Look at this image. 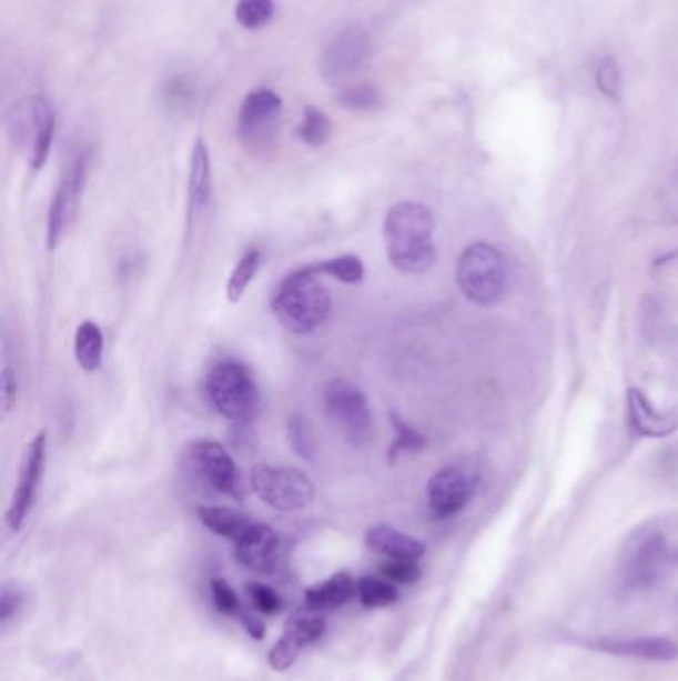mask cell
<instances>
[{
  "instance_id": "6da1fadb",
  "label": "cell",
  "mask_w": 678,
  "mask_h": 681,
  "mask_svg": "<svg viewBox=\"0 0 678 681\" xmlns=\"http://www.w3.org/2000/svg\"><path fill=\"white\" fill-rule=\"evenodd\" d=\"M436 220L432 211L416 202L392 206L384 220V241L392 266L411 276H422L436 263L434 243Z\"/></svg>"
},
{
  "instance_id": "7a4b0ae2",
  "label": "cell",
  "mask_w": 678,
  "mask_h": 681,
  "mask_svg": "<svg viewBox=\"0 0 678 681\" xmlns=\"http://www.w3.org/2000/svg\"><path fill=\"white\" fill-rule=\"evenodd\" d=\"M321 276L311 268L296 269L281 281L271 311L279 323L296 336L313 333L323 326L331 313V296L323 286Z\"/></svg>"
},
{
  "instance_id": "3957f363",
  "label": "cell",
  "mask_w": 678,
  "mask_h": 681,
  "mask_svg": "<svg viewBox=\"0 0 678 681\" xmlns=\"http://www.w3.org/2000/svg\"><path fill=\"white\" fill-rule=\"evenodd\" d=\"M677 560L669 537L657 527L635 532L623 548L619 577L627 592H642L662 582Z\"/></svg>"
},
{
  "instance_id": "277c9868",
  "label": "cell",
  "mask_w": 678,
  "mask_h": 681,
  "mask_svg": "<svg viewBox=\"0 0 678 681\" xmlns=\"http://www.w3.org/2000/svg\"><path fill=\"white\" fill-rule=\"evenodd\" d=\"M208 397L213 409L235 424L253 421L261 409V393L253 373L235 359H225L211 367Z\"/></svg>"
},
{
  "instance_id": "5b68a950",
  "label": "cell",
  "mask_w": 678,
  "mask_h": 681,
  "mask_svg": "<svg viewBox=\"0 0 678 681\" xmlns=\"http://www.w3.org/2000/svg\"><path fill=\"white\" fill-rule=\"evenodd\" d=\"M7 128L10 138L27 150L30 168L34 172L42 170L57 132V114L49 98L34 94L14 102L7 112Z\"/></svg>"
},
{
  "instance_id": "8992f818",
  "label": "cell",
  "mask_w": 678,
  "mask_h": 681,
  "mask_svg": "<svg viewBox=\"0 0 678 681\" xmlns=\"http://www.w3.org/2000/svg\"><path fill=\"white\" fill-rule=\"evenodd\" d=\"M456 278L462 293L469 301L484 308L494 306L506 293V260L492 243L479 241L459 256Z\"/></svg>"
},
{
  "instance_id": "52a82bcc",
  "label": "cell",
  "mask_w": 678,
  "mask_h": 681,
  "mask_svg": "<svg viewBox=\"0 0 678 681\" xmlns=\"http://www.w3.org/2000/svg\"><path fill=\"white\" fill-rule=\"evenodd\" d=\"M283 100L271 88H255L241 102L237 136L249 154L267 156L277 148Z\"/></svg>"
},
{
  "instance_id": "ba28073f",
  "label": "cell",
  "mask_w": 678,
  "mask_h": 681,
  "mask_svg": "<svg viewBox=\"0 0 678 681\" xmlns=\"http://www.w3.org/2000/svg\"><path fill=\"white\" fill-rule=\"evenodd\" d=\"M326 414L354 449L368 447L374 437L373 411L358 384L346 379H333L323 391Z\"/></svg>"
},
{
  "instance_id": "9c48e42d",
  "label": "cell",
  "mask_w": 678,
  "mask_h": 681,
  "mask_svg": "<svg viewBox=\"0 0 678 681\" xmlns=\"http://www.w3.org/2000/svg\"><path fill=\"white\" fill-rule=\"evenodd\" d=\"M251 489L263 504L279 512L303 510L315 499V484L295 467L257 464L251 471Z\"/></svg>"
},
{
  "instance_id": "30bf717a",
  "label": "cell",
  "mask_w": 678,
  "mask_h": 681,
  "mask_svg": "<svg viewBox=\"0 0 678 681\" xmlns=\"http://www.w3.org/2000/svg\"><path fill=\"white\" fill-rule=\"evenodd\" d=\"M373 50V37L368 30L361 24L346 27L321 52L316 64L318 74L331 87H348L351 80L368 64Z\"/></svg>"
},
{
  "instance_id": "8fae6325",
  "label": "cell",
  "mask_w": 678,
  "mask_h": 681,
  "mask_svg": "<svg viewBox=\"0 0 678 681\" xmlns=\"http://www.w3.org/2000/svg\"><path fill=\"white\" fill-rule=\"evenodd\" d=\"M88 152H78L58 182L54 200L50 203L49 221H47V246L57 250L60 240L67 236L68 228L77 220L84 188H87Z\"/></svg>"
},
{
  "instance_id": "7c38bea8",
  "label": "cell",
  "mask_w": 678,
  "mask_h": 681,
  "mask_svg": "<svg viewBox=\"0 0 678 681\" xmlns=\"http://www.w3.org/2000/svg\"><path fill=\"white\" fill-rule=\"evenodd\" d=\"M188 469L210 489L227 494L231 499L243 497V480L235 461L220 442L201 439L190 444L185 452Z\"/></svg>"
},
{
  "instance_id": "4fadbf2b",
  "label": "cell",
  "mask_w": 678,
  "mask_h": 681,
  "mask_svg": "<svg viewBox=\"0 0 678 681\" xmlns=\"http://www.w3.org/2000/svg\"><path fill=\"white\" fill-rule=\"evenodd\" d=\"M44 467H47V432L40 431L30 441L27 454H24V462H22L19 484H17L12 500H10L7 522H9L12 532H19L29 519L30 510L34 507L37 497H39Z\"/></svg>"
},
{
  "instance_id": "5bb4252c",
  "label": "cell",
  "mask_w": 678,
  "mask_h": 681,
  "mask_svg": "<svg viewBox=\"0 0 678 681\" xmlns=\"http://www.w3.org/2000/svg\"><path fill=\"white\" fill-rule=\"evenodd\" d=\"M476 477L462 467H444L428 482V504L436 519H452L468 507Z\"/></svg>"
},
{
  "instance_id": "9a60e30c",
  "label": "cell",
  "mask_w": 678,
  "mask_h": 681,
  "mask_svg": "<svg viewBox=\"0 0 678 681\" xmlns=\"http://www.w3.org/2000/svg\"><path fill=\"white\" fill-rule=\"evenodd\" d=\"M326 630L325 618L321 615L305 614L295 615L285 625V632L281 633L277 643L269 652V663L273 670L285 672L296 662L298 653L315 643Z\"/></svg>"
},
{
  "instance_id": "2e32d148",
  "label": "cell",
  "mask_w": 678,
  "mask_h": 681,
  "mask_svg": "<svg viewBox=\"0 0 678 681\" xmlns=\"http://www.w3.org/2000/svg\"><path fill=\"white\" fill-rule=\"evenodd\" d=\"M235 557L249 570L271 574L277 568L281 557V542L275 530L267 524L253 522L247 532L235 540Z\"/></svg>"
},
{
  "instance_id": "e0dca14e",
  "label": "cell",
  "mask_w": 678,
  "mask_h": 681,
  "mask_svg": "<svg viewBox=\"0 0 678 681\" xmlns=\"http://www.w3.org/2000/svg\"><path fill=\"white\" fill-rule=\"evenodd\" d=\"M597 652L637 658L649 662H675L678 660V643L669 638L657 635H639V638H599L595 642L585 643Z\"/></svg>"
},
{
  "instance_id": "ac0fdd59",
  "label": "cell",
  "mask_w": 678,
  "mask_h": 681,
  "mask_svg": "<svg viewBox=\"0 0 678 681\" xmlns=\"http://www.w3.org/2000/svg\"><path fill=\"white\" fill-rule=\"evenodd\" d=\"M213 193L210 148L198 140L190 156V178H188V230L198 223L201 213L210 206Z\"/></svg>"
},
{
  "instance_id": "d6986e66",
  "label": "cell",
  "mask_w": 678,
  "mask_h": 681,
  "mask_svg": "<svg viewBox=\"0 0 678 681\" xmlns=\"http://www.w3.org/2000/svg\"><path fill=\"white\" fill-rule=\"evenodd\" d=\"M627 417L630 429L640 437L660 439L669 437L678 429L677 414L657 409L639 389H630L627 393Z\"/></svg>"
},
{
  "instance_id": "ffe728a7",
  "label": "cell",
  "mask_w": 678,
  "mask_h": 681,
  "mask_svg": "<svg viewBox=\"0 0 678 681\" xmlns=\"http://www.w3.org/2000/svg\"><path fill=\"white\" fill-rule=\"evenodd\" d=\"M364 540H366V547L386 560H416L418 562L426 552L424 542H421L418 538L411 537L388 524H376V527L368 528Z\"/></svg>"
},
{
  "instance_id": "44dd1931",
  "label": "cell",
  "mask_w": 678,
  "mask_h": 681,
  "mask_svg": "<svg viewBox=\"0 0 678 681\" xmlns=\"http://www.w3.org/2000/svg\"><path fill=\"white\" fill-rule=\"evenodd\" d=\"M354 594H356V584L353 578L341 572L321 584L308 588L305 602L311 610H336L348 600H353Z\"/></svg>"
},
{
  "instance_id": "7402d4cb",
  "label": "cell",
  "mask_w": 678,
  "mask_h": 681,
  "mask_svg": "<svg viewBox=\"0 0 678 681\" xmlns=\"http://www.w3.org/2000/svg\"><path fill=\"white\" fill-rule=\"evenodd\" d=\"M74 357L87 373H94L104 359V333L94 321H82L74 336Z\"/></svg>"
},
{
  "instance_id": "603a6c76",
  "label": "cell",
  "mask_w": 678,
  "mask_h": 681,
  "mask_svg": "<svg viewBox=\"0 0 678 681\" xmlns=\"http://www.w3.org/2000/svg\"><path fill=\"white\" fill-rule=\"evenodd\" d=\"M198 517L203 522V527L210 528L213 534L230 538L233 542L240 540L251 528V524L255 522V520L249 519L237 510L227 509V507H200Z\"/></svg>"
},
{
  "instance_id": "cb8c5ba5",
  "label": "cell",
  "mask_w": 678,
  "mask_h": 681,
  "mask_svg": "<svg viewBox=\"0 0 678 681\" xmlns=\"http://www.w3.org/2000/svg\"><path fill=\"white\" fill-rule=\"evenodd\" d=\"M198 100V82L190 74H173L162 82V102L170 112H188Z\"/></svg>"
},
{
  "instance_id": "d4e9b609",
  "label": "cell",
  "mask_w": 678,
  "mask_h": 681,
  "mask_svg": "<svg viewBox=\"0 0 678 681\" xmlns=\"http://www.w3.org/2000/svg\"><path fill=\"white\" fill-rule=\"evenodd\" d=\"M296 138L305 146L321 148L331 140L333 122L331 118L316 106H306L301 124L296 126Z\"/></svg>"
},
{
  "instance_id": "484cf974",
  "label": "cell",
  "mask_w": 678,
  "mask_h": 681,
  "mask_svg": "<svg viewBox=\"0 0 678 681\" xmlns=\"http://www.w3.org/2000/svg\"><path fill=\"white\" fill-rule=\"evenodd\" d=\"M311 271H315L316 276H328V278L336 279L341 283L346 286H356L364 279V263L358 256H338L333 260L321 261V263H313L308 266Z\"/></svg>"
},
{
  "instance_id": "4316f807",
  "label": "cell",
  "mask_w": 678,
  "mask_h": 681,
  "mask_svg": "<svg viewBox=\"0 0 678 681\" xmlns=\"http://www.w3.org/2000/svg\"><path fill=\"white\" fill-rule=\"evenodd\" d=\"M259 266H261V251L249 250L237 266L231 271L230 281H227V299L231 303H240L249 286L253 283V279L257 276Z\"/></svg>"
},
{
  "instance_id": "83f0119b",
  "label": "cell",
  "mask_w": 678,
  "mask_h": 681,
  "mask_svg": "<svg viewBox=\"0 0 678 681\" xmlns=\"http://www.w3.org/2000/svg\"><path fill=\"white\" fill-rule=\"evenodd\" d=\"M392 429H394V439H392L391 449H388V462H394L401 459L402 454L408 452H418L426 447V439L422 432L416 431L408 422L402 421L396 413H391Z\"/></svg>"
},
{
  "instance_id": "f1b7e54d",
  "label": "cell",
  "mask_w": 678,
  "mask_h": 681,
  "mask_svg": "<svg viewBox=\"0 0 678 681\" xmlns=\"http://www.w3.org/2000/svg\"><path fill=\"white\" fill-rule=\"evenodd\" d=\"M338 102L346 110H353V112H374L383 104V97H381L378 88H374L373 84L356 82V84L341 88Z\"/></svg>"
},
{
  "instance_id": "f546056e",
  "label": "cell",
  "mask_w": 678,
  "mask_h": 681,
  "mask_svg": "<svg viewBox=\"0 0 678 681\" xmlns=\"http://www.w3.org/2000/svg\"><path fill=\"white\" fill-rule=\"evenodd\" d=\"M275 14V0H237L235 20L243 29L259 30L267 27Z\"/></svg>"
},
{
  "instance_id": "4dcf8cb0",
  "label": "cell",
  "mask_w": 678,
  "mask_h": 681,
  "mask_svg": "<svg viewBox=\"0 0 678 681\" xmlns=\"http://www.w3.org/2000/svg\"><path fill=\"white\" fill-rule=\"evenodd\" d=\"M356 594L366 608H383L398 600V590L394 585L374 577L361 578L356 584Z\"/></svg>"
},
{
  "instance_id": "1f68e13d",
  "label": "cell",
  "mask_w": 678,
  "mask_h": 681,
  "mask_svg": "<svg viewBox=\"0 0 678 681\" xmlns=\"http://www.w3.org/2000/svg\"><path fill=\"white\" fill-rule=\"evenodd\" d=\"M595 84L605 97L617 98L621 94V70L617 67L615 58H603L597 67Z\"/></svg>"
},
{
  "instance_id": "d6a6232c",
  "label": "cell",
  "mask_w": 678,
  "mask_h": 681,
  "mask_svg": "<svg viewBox=\"0 0 678 681\" xmlns=\"http://www.w3.org/2000/svg\"><path fill=\"white\" fill-rule=\"evenodd\" d=\"M381 572L396 584H414L422 577L416 560H386L381 564Z\"/></svg>"
},
{
  "instance_id": "836d02e7",
  "label": "cell",
  "mask_w": 678,
  "mask_h": 681,
  "mask_svg": "<svg viewBox=\"0 0 678 681\" xmlns=\"http://www.w3.org/2000/svg\"><path fill=\"white\" fill-rule=\"evenodd\" d=\"M211 598H213V604L220 610L221 614L235 615L237 618L241 610H243L235 590L225 580H221V578L211 580Z\"/></svg>"
},
{
  "instance_id": "e575fe53",
  "label": "cell",
  "mask_w": 678,
  "mask_h": 681,
  "mask_svg": "<svg viewBox=\"0 0 678 681\" xmlns=\"http://www.w3.org/2000/svg\"><path fill=\"white\" fill-rule=\"evenodd\" d=\"M247 594L253 605L263 614H277L279 610L283 608V602H281L277 592L269 585L251 582V584H247Z\"/></svg>"
},
{
  "instance_id": "d590c367",
  "label": "cell",
  "mask_w": 678,
  "mask_h": 681,
  "mask_svg": "<svg viewBox=\"0 0 678 681\" xmlns=\"http://www.w3.org/2000/svg\"><path fill=\"white\" fill-rule=\"evenodd\" d=\"M289 434H291V444L295 447L296 454H301L303 459H313V441L311 434L306 431L305 419H291L289 422Z\"/></svg>"
},
{
  "instance_id": "8d00e7d4",
  "label": "cell",
  "mask_w": 678,
  "mask_h": 681,
  "mask_svg": "<svg viewBox=\"0 0 678 681\" xmlns=\"http://www.w3.org/2000/svg\"><path fill=\"white\" fill-rule=\"evenodd\" d=\"M22 602H24V594H22L20 588L10 584L2 588V595H0V620H2V624L9 625V622H12V618L19 614Z\"/></svg>"
},
{
  "instance_id": "74e56055",
  "label": "cell",
  "mask_w": 678,
  "mask_h": 681,
  "mask_svg": "<svg viewBox=\"0 0 678 681\" xmlns=\"http://www.w3.org/2000/svg\"><path fill=\"white\" fill-rule=\"evenodd\" d=\"M17 393H19L17 377H14L10 367H4V373H2V401H4V411H10V409L14 407Z\"/></svg>"
},
{
  "instance_id": "f35d334b",
  "label": "cell",
  "mask_w": 678,
  "mask_h": 681,
  "mask_svg": "<svg viewBox=\"0 0 678 681\" xmlns=\"http://www.w3.org/2000/svg\"><path fill=\"white\" fill-rule=\"evenodd\" d=\"M237 618H240L241 624L245 625V630H247L249 635H251V638H257V640H261V638H263V633H265V628H263V624L259 622L257 618H253V615L249 614V612H245V610H241L240 615H237Z\"/></svg>"
}]
</instances>
